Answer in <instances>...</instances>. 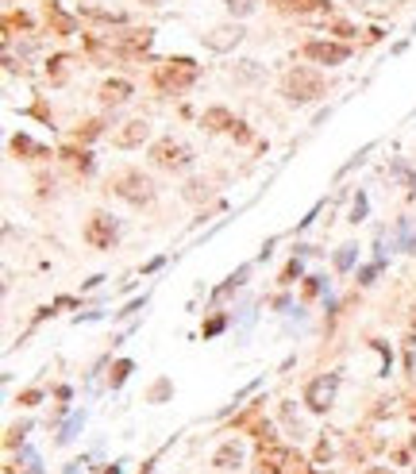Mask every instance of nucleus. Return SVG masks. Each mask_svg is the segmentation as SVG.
<instances>
[{
    "label": "nucleus",
    "instance_id": "obj_6",
    "mask_svg": "<svg viewBox=\"0 0 416 474\" xmlns=\"http://www.w3.org/2000/svg\"><path fill=\"white\" fill-rule=\"evenodd\" d=\"M124 185L127 189H120V197H127V201H151V182L146 177H139V174H127L124 177Z\"/></svg>",
    "mask_w": 416,
    "mask_h": 474
},
{
    "label": "nucleus",
    "instance_id": "obj_8",
    "mask_svg": "<svg viewBox=\"0 0 416 474\" xmlns=\"http://www.w3.org/2000/svg\"><path fill=\"white\" fill-rule=\"evenodd\" d=\"M146 136H151L146 124H143V120H135V124H127V131H120V136H116V143L120 147H135V143H143Z\"/></svg>",
    "mask_w": 416,
    "mask_h": 474
},
{
    "label": "nucleus",
    "instance_id": "obj_2",
    "mask_svg": "<svg viewBox=\"0 0 416 474\" xmlns=\"http://www.w3.org/2000/svg\"><path fill=\"white\" fill-rule=\"evenodd\" d=\"M336 386H339L336 374H324V378H316V382H309V389H305V401H309V409L324 413V409L331 405V397H336Z\"/></svg>",
    "mask_w": 416,
    "mask_h": 474
},
{
    "label": "nucleus",
    "instance_id": "obj_4",
    "mask_svg": "<svg viewBox=\"0 0 416 474\" xmlns=\"http://www.w3.org/2000/svg\"><path fill=\"white\" fill-rule=\"evenodd\" d=\"M85 239H89V243H97V247H108V243L116 239V224L108 220V216H93V224H89Z\"/></svg>",
    "mask_w": 416,
    "mask_h": 474
},
{
    "label": "nucleus",
    "instance_id": "obj_9",
    "mask_svg": "<svg viewBox=\"0 0 416 474\" xmlns=\"http://www.w3.org/2000/svg\"><path fill=\"white\" fill-rule=\"evenodd\" d=\"M243 459V451L235 444H223L220 451H216V466H223V471H232V463H239Z\"/></svg>",
    "mask_w": 416,
    "mask_h": 474
},
{
    "label": "nucleus",
    "instance_id": "obj_1",
    "mask_svg": "<svg viewBox=\"0 0 416 474\" xmlns=\"http://www.w3.org/2000/svg\"><path fill=\"white\" fill-rule=\"evenodd\" d=\"M285 93H289V100H297V105L320 97V74H312V69H293L289 78H285Z\"/></svg>",
    "mask_w": 416,
    "mask_h": 474
},
{
    "label": "nucleus",
    "instance_id": "obj_12",
    "mask_svg": "<svg viewBox=\"0 0 416 474\" xmlns=\"http://www.w3.org/2000/svg\"><path fill=\"white\" fill-rule=\"evenodd\" d=\"M146 4H158V0H146Z\"/></svg>",
    "mask_w": 416,
    "mask_h": 474
},
{
    "label": "nucleus",
    "instance_id": "obj_10",
    "mask_svg": "<svg viewBox=\"0 0 416 474\" xmlns=\"http://www.w3.org/2000/svg\"><path fill=\"white\" fill-rule=\"evenodd\" d=\"M127 93H131V85H127V81H108L105 85V100H127Z\"/></svg>",
    "mask_w": 416,
    "mask_h": 474
},
{
    "label": "nucleus",
    "instance_id": "obj_3",
    "mask_svg": "<svg viewBox=\"0 0 416 474\" xmlns=\"http://www.w3.org/2000/svg\"><path fill=\"white\" fill-rule=\"evenodd\" d=\"M305 54H309V58H316V62H324V66H339V62L347 58L351 50H347V47H336V43H309V47H305Z\"/></svg>",
    "mask_w": 416,
    "mask_h": 474
},
{
    "label": "nucleus",
    "instance_id": "obj_5",
    "mask_svg": "<svg viewBox=\"0 0 416 474\" xmlns=\"http://www.w3.org/2000/svg\"><path fill=\"white\" fill-rule=\"evenodd\" d=\"M155 158H158V166H189L193 162V155H189L185 147H177V143H158Z\"/></svg>",
    "mask_w": 416,
    "mask_h": 474
},
{
    "label": "nucleus",
    "instance_id": "obj_11",
    "mask_svg": "<svg viewBox=\"0 0 416 474\" xmlns=\"http://www.w3.org/2000/svg\"><path fill=\"white\" fill-rule=\"evenodd\" d=\"M228 8H232L235 16H251V12H254V0H228Z\"/></svg>",
    "mask_w": 416,
    "mask_h": 474
},
{
    "label": "nucleus",
    "instance_id": "obj_7",
    "mask_svg": "<svg viewBox=\"0 0 416 474\" xmlns=\"http://www.w3.org/2000/svg\"><path fill=\"white\" fill-rule=\"evenodd\" d=\"M239 39H243L239 28H216V31H208V35H204V43H208L212 50H228V47H235Z\"/></svg>",
    "mask_w": 416,
    "mask_h": 474
}]
</instances>
